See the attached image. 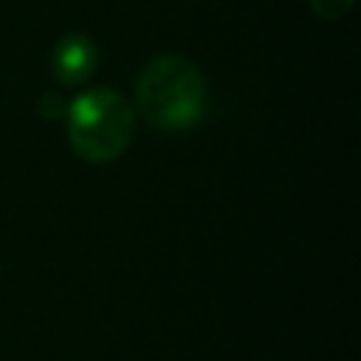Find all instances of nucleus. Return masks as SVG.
<instances>
[{"instance_id": "nucleus-1", "label": "nucleus", "mask_w": 361, "mask_h": 361, "mask_svg": "<svg viewBox=\"0 0 361 361\" xmlns=\"http://www.w3.org/2000/svg\"><path fill=\"white\" fill-rule=\"evenodd\" d=\"M135 104L141 118L155 130H192L206 113V79L189 56L161 54L141 68Z\"/></svg>"}, {"instance_id": "nucleus-2", "label": "nucleus", "mask_w": 361, "mask_h": 361, "mask_svg": "<svg viewBox=\"0 0 361 361\" xmlns=\"http://www.w3.org/2000/svg\"><path fill=\"white\" fill-rule=\"evenodd\" d=\"M65 133L79 158L107 164L130 147L135 135V113L118 90L93 87L68 104Z\"/></svg>"}, {"instance_id": "nucleus-3", "label": "nucleus", "mask_w": 361, "mask_h": 361, "mask_svg": "<svg viewBox=\"0 0 361 361\" xmlns=\"http://www.w3.org/2000/svg\"><path fill=\"white\" fill-rule=\"evenodd\" d=\"M96 65H99L96 42L85 34H65L51 51V71L68 87L85 85L96 73Z\"/></svg>"}, {"instance_id": "nucleus-4", "label": "nucleus", "mask_w": 361, "mask_h": 361, "mask_svg": "<svg viewBox=\"0 0 361 361\" xmlns=\"http://www.w3.org/2000/svg\"><path fill=\"white\" fill-rule=\"evenodd\" d=\"M355 0H310V8L324 20H338L353 8Z\"/></svg>"}, {"instance_id": "nucleus-5", "label": "nucleus", "mask_w": 361, "mask_h": 361, "mask_svg": "<svg viewBox=\"0 0 361 361\" xmlns=\"http://www.w3.org/2000/svg\"><path fill=\"white\" fill-rule=\"evenodd\" d=\"M37 110H39V116H45V118H65L68 102H65L62 96H56V93H45V96H39Z\"/></svg>"}]
</instances>
